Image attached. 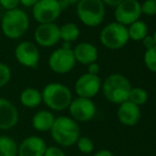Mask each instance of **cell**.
Masks as SVG:
<instances>
[{"mask_svg":"<svg viewBox=\"0 0 156 156\" xmlns=\"http://www.w3.org/2000/svg\"><path fill=\"white\" fill-rule=\"evenodd\" d=\"M50 133L58 146L71 147L80 138V126L72 118L61 116L54 119Z\"/></svg>","mask_w":156,"mask_h":156,"instance_id":"cell-1","label":"cell"},{"mask_svg":"<svg viewBox=\"0 0 156 156\" xmlns=\"http://www.w3.org/2000/svg\"><path fill=\"white\" fill-rule=\"evenodd\" d=\"M30 27V20L25 11L15 9L5 11L1 19V30L8 38L18 39L27 33Z\"/></svg>","mask_w":156,"mask_h":156,"instance_id":"cell-2","label":"cell"},{"mask_svg":"<svg viewBox=\"0 0 156 156\" xmlns=\"http://www.w3.org/2000/svg\"><path fill=\"white\" fill-rule=\"evenodd\" d=\"M132 85L124 76L120 73H114L105 79L102 85L104 97L112 103L121 104L129 100Z\"/></svg>","mask_w":156,"mask_h":156,"instance_id":"cell-3","label":"cell"},{"mask_svg":"<svg viewBox=\"0 0 156 156\" xmlns=\"http://www.w3.org/2000/svg\"><path fill=\"white\" fill-rule=\"evenodd\" d=\"M41 98L49 108L60 112L69 107L72 101V94L66 85L61 83H49L44 87Z\"/></svg>","mask_w":156,"mask_h":156,"instance_id":"cell-4","label":"cell"},{"mask_svg":"<svg viewBox=\"0 0 156 156\" xmlns=\"http://www.w3.org/2000/svg\"><path fill=\"white\" fill-rule=\"evenodd\" d=\"M76 15L87 27H98L105 17V5L102 0H80L76 3Z\"/></svg>","mask_w":156,"mask_h":156,"instance_id":"cell-5","label":"cell"},{"mask_svg":"<svg viewBox=\"0 0 156 156\" xmlns=\"http://www.w3.org/2000/svg\"><path fill=\"white\" fill-rule=\"evenodd\" d=\"M129 39L127 28L117 21L109 23L100 32L101 44L112 50H117L124 47Z\"/></svg>","mask_w":156,"mask_h":156,"instance_id":"cell-6","label":"cell"},{"mask_svg":"<svg viewBox=\"0 0 156 156\" xmlns=\"http://www.w3.org/2000/svg\"><path fill=\"white\" fill-rule=\"evenodd\" d=\"M58 0H39L32 6L33 18L39 23H53L62 13Z\"/></svg>","mask_w":156,"mask_h":156,"instance_id":"cell-7","label":"cell"},{"mask_svg":"<svg viewBox=\"0 0 156 156\" xmlns=\"http://www.w3.org/2000/svg\"><path fill=\"white\" fill-rule=\"evenodd\" d=\"M76 61L74 58L72 49L58 48L50 54L48 58V66L53 72L58 74H65L74 68Z\"/></svg>","mask_w":156,"mask_h":156,"instance_id":"cell-8","label":"cell"},{"mask_svg":"<svg viewBox=\"0 0 156 156\" xmlns=\"http://www.w3.org/2000/svg\"><path fill=\"white\" fill-rule=\"evenodd\" d=\"M140 16H141V4L138 0H123L121 3L116 6V21L125 27L139 20Z\"/></svg>","mask_w":156,"mask_h":156,"instance_id":"cell-9","label":"cell"},{"mask_svg":"<svg viewBox=\"0 0 156 156\" xmlns=\"http://www.w3.org/2000/svg\"><path fill=\"white\" fill-rule=\"evenodd\" d=\"M16 61L27 68L37 67L41 60V53L37 46L32 41H21L16 46L14 51Z\"/></svg>","mask_w":156,"mask_h":156,"instance_id":"cell-10","label":"cell"},{"mask_svg":"<svg viewBox=\"0 0 156 156\" xmlns=\"http://www.w3.org/2000/svg\"><path fill=\"white\" fill-rule=\"evenodd\" d=\"M68 108L74 121L88 122L96 115V105L91 101V99L78 97L71 101Z\"/></svg>","mask_w":156,"mask_h":156,"instance_id":"cell-11","label":"cell"},{"mask_svg":"<svg viewBox=\"0 0 156 156\" xmlns=\"http://www.w3.org/2000/svg\"><path fill=\"white\" fill-rule=\"evenodd\" d=\"M35 43L41 47L49 48L60 41V27L56 23H41L34 32Z\"/></svg>","mask_w":156,"mask_h":156,"instance_id":"cell-12","label":"cell"},{"mask_svg":"<svg viewBox=\"0 0 156 156\" xmlns=\"http://www.w3.org/2000/svg\"><path fill=\"white\" fill-rule=\"evenodd\" d=\"M102 87L101 80L98 76H94L90 73H84L76 80L74 85V90H76L78 97L80 98L91 99Z\"/></svg>","mask_w":156,"mask_h":156,"instance_id":"cell-13","label":"cell"},{"mask_svg":"<svg viewBox=\"0 0 156 156\" xmlns=\"http://www.w3.org/2000/svg\"><path fill=\"white\" fill-rule=\"evenodd\" d=\"M19 119L18 111L11 101L0 98V129L8 131L17 124Z\"/></svg>","mask_w":156,"mask_h":156,"instance_id":"cell-14","label":"cell"},{"mask_svg":"<svg viewBox=\"0 0 156 156\" xmlns=\"http://www.w3.org/2000/svg\"><path fill=\"white\" fill-rule=\"evenodd\" d=\"M47 144L38 136H29L25 138L18 146L17 156H44Z\"/></svg>","mask_w":156,"mask_h":156,"instance_id":"cell-15","label":"cell"},{"mask_svg":"<svg viewBox=\"0 0 156 156\" xmlns=\"http://www.w3.org/2000/svg\"><path fill=\"white\" fill-rule=\"evenodd\" d=\"M74 58L78 63L87 65L96 63L99 58L98 49L94 45L90 43H80L72 49Z\"/></svg>","mask_w":156,"mask_h":156,"instance_id":"cell-16","label":"cell"},{"mask_svg":"<svg viewBox=\"0 0 156 156\" xmlns=\"http://www.w3.org/2000/svg\"><path fill=\"white\" fill-rule=\"evenodd\" d=\"M118 119L120 123L126 126H133L138 123L140 119V108L129 101H125L121 103L118 108Z\"/></svg>","mask_w":156,"mask_h":156,"instance_id":"cell-17","label":"cell"},{"mask_svg":"<svg viewBox=\"0 0 156 156\" xmlns=\"http://www.w3.org/2000/svg\"><path fill=\"white\" fill-rule=\"evenodd\" d=\"M55 117L49 111H39L32 117V126L37 132H48L51 129Z\"/></svg>","mask_w":156,"mask_h":156,"instance_id":"cell-18","label":"cell"},{"mask_svg":"<svg viewBox=\"0 0 156 156\" xmlns=\"http://www.w3.org/2000/svg\"><path fill=\"white\" fill-rule=\"evenodd\" d=\"M20 102L25 107L28 108H35L39 106L43 102L41 93L36 88L33 87H27L20 94Z\"/></svg>","mask_w":156,"mask_h":156,"instance_id":"cell-19","label":"cell"},{"mask_svg":"<svg viewBox=\"0 0 156 156\" xmlns=\"http://www.w3.org/2000/svg\"><path fill=\"white\" fill-rule=\"evenodd\" d=\"M18 144L12 137L0 135V156H17Z\"/></svg>","mask_w":156,"mask_h":156,"instance_id":"cell-20","label":"cell"},{"mask_svg":"<svg viewBox=\"0 0 156 156\" xmlns=\"http://www.w3.org/2000/svg\"><path fill=\"white\" fill-rule=\"evenodd\" d=\"M148 26L144 21L142 20H137L135 23H131L127 28V32H129V37L132 38L135 41H142L144 37L148 35Z\"/></svg>","mask_w":156,"mask_h":156,"instance_id":"cell-21","label":"cell"},{"mask_svg":"<svg viewBox=\"0 0 156 156\" xmlns=\"http://www.w3.org/2000/svg\"><path fill=\"white\" fill-rule=\"evenodd\" d=\"M80 36V29L73 23H67L60 27V38L66 43H72Z\"/></svg>","mask_w":156,"mask_h":156,"instance_id":"cell-22","label":"cell"},{"mask_svg":"<svg viewBox=\"0 0 156 156\" xmlns=\"http://www.w3.org/2000/svg\"><path fill=\"white\" fill-rule=\"evenodd\" d=\"M129 102L134 103L137 106L140 105H144V103L148 101V93H147L144 89L140 88V87H135V88H132L131 93L129 96Z\"/></svg>","mask_w":156,"mask_h":156,"instance_id":"cell-23","label":"cell"},{"mask_svg":"<svg viewBox=\"0 0 156 156\" xmlns=\"http://www.w3.org/2000/svg\"><path fill=\"white\" fill-rule=\"evenodd\" d=\"M144 62L150 71L156 72V46L147 50L144 56Z\"/></svg>","mask_w":156,"mask_h":156,"instance_id":"cell-24","label":"cell"},{"mask_svg":"<svg viewBox=\"0 0 156 156\" xmlns=\"http://www.w3.org/2000/svg\"><path fill=\"white\" fill-rule=\"evenodd\" d=\"M76 144H78V149L80 150V152L84 153V154H89L94 151V142L93 140L89 137H86V136H82L78 139L76 141Z\"/></svg>","mask_w":156,"mask_h":156,"instance_id":"cell-25","label":"cell"},{"mask_svg":"<svg viewBox=\"0 0 156 156\" xmlns=\"http://www.w3.org/2000/svg\"><path fill=\"white\" fill-rule=\"evenodd\" d=\"M12 78V71L6 64L0 63V88L5 86Z\"/></svg>","mask_w":156,"mask_h":156,"instance_id":"cell-26","label":"cell"},{"mask_svg":"<svg viewBox=\"0 0 156 156\" xmlns=\"http://www.w3.org/2000/svg\"><path fill=\"white\" fill-rule=\"evenodd\" d=\"M141 14L148 16L156 15V0H144L141 4Z\"/></svg>","mask_w":156,"mask_h":156,"instance_id":"cell-27","label":"cell"},{"mask_svg":"<svg viewBox=\"0 0 156 156\" xmlns=\"http://www.w3.org/2000/svg\"><path fill=\"white\" fill-rule=\"evenodd\" d=\"M20 4L19 0H0V6L3 8L5 11H12L15 9H18Z\"/></svg>","mask_w":156,"mask_h":156,"instance_id":"cell-28","label":"cell"},{"mask_svg":"<svg viewBox=\"0 0 156 156\" xmlns=\"http://www.w3.org/2000/svg\"><path fill=\"white\" fill-rule=\"evenodd\" d=\"M44 156H66L64 151L58 147H47Z\"/></svg>","mask_w":156,"mask_h":156,"instance_id":"cell-29","label":"cell"},{"mask_svg":"<svg viewBox=\"0 0 156 156\" xmlns=\"http://www.w3.org/2000/svg\"><path fill=\"white\" fill-rule=\"evenodd\" d=\"M142 43H144V46L147 50L155 47V41H154V39H153V36H150V35H147V36L142 39Z\"/></svg>","mask_w":156,"mask_h":156,"instance_id":"cell-30","label":"cell"},{"mask_svg":"<svg viewBox=\"0 0 156 156\" xmlns=\"http://www.w3.org/2000/svg\"><path fill=\"white\" fill-rule=\"evenodd\" d=\"M87 70H88L87 73L94 74V76H98L99 71H100V67H99V65L97 63H91L87 66Z\"/></svg>","mask_w":156,"mask_h":156,"instance_id":"cell-31","label":"cell"},{"mask_svg":"<svg viewBox=\"0 0 156 156\" xmlns=\"http://www.w3.org/2000/svg\"><path fill=\"white\" fill-rule=\"evenodd\" d=\"M58 1H60L61 6H62V10H65L71 4H76L80 0H58Z\"/></svg>","mask_w":156,"mask_h":156,"instance_id":"cell-32","label":"cell"},{"mask_svg":"<svg viewBox=\"0 0 156 156\" xmlns=\"http://www.w3.org/2000/svg\"><path fill=\"white\" fill-rule=\"evenodd\" d=\"M38 1L39 0H19L20 4H23V6H27V8H32V6H34Z\"/></svg>","mask_w":156,"mask_h":156,"instance_id":"cell-33","label":"cell"},{"mask_svg":"<svg viewBox=\"0 0 156 156\" xmlns=\"http://www.w3.org/2000/svg\"><path fill=\"white\" fill-rule=\"evenodd\" d=\"M123 0H102V2L104 3V5L108 6H117L118 4H120Z\"/></svg>","mask_w":156,"mask_h":156,"instance_id":"cell-34","label":"cell"},{"mask_svg":"<svg viewBox=\"0 0 156 156\" xmlns=\"http://www.w3.org/2000/svg\"><path fill=\"white\" fill-rule=\"evenodd\" d=\"M94 156H114V154L108 150H100L99 152H97Z\"/></svg>","mask_w":156,"mask_h":156,"instance_id":"cell-35","label":"cell"},{"mask_svg":"<svg viewBox=\"0 0 156 156\" xmlns=\"http://www.w3.org/2000/svg\"><path fill=\"white\" fill-rule=\"evenodd\" d=\"M152 36H153V39H154V41H155V46H156V31L154 32V34H153Z\"/></svg>","mask_w":156,"mask_h":156,"instance_id":"cell-36","label":"cell"}]
</instances>
